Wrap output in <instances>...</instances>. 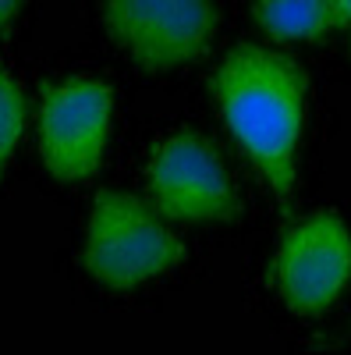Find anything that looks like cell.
Here are the masks:
<instances>
[{
  "label": "cell",
  "instance_id": "1",
  "mask_svg": "<svg viewBox=\"0 0 351 355\" xmlns=\"http://www.w3.org/2000/svg\"><path fill=\"white\" fill-rule=\"evenodd\" d=\"M210 85L231 135L270 182L280 206H287L295 196V157L305 128V68L277 50L245 43L224 57Z\"/></svg>",
  "mask_w": 351,
  "mask_h": 355
},
{
  "label": "cell",
  "instance_id": "2",
  "mask_svg": "<svg viewBox=\"0 0 351 355\" xmlns=\"http://www.w3.org/2000/svg\"><path fill=\"white\" fill-rule=\"evenodd\" d=\"M185 259V242L174 234L156 206L138 196L103 189L93 202L82 263L89 277L128 291L150 284Z\"/></svg>",
  "mask_w": 351,
  "mask_h": 355
},
{
  "label": "cell",
  "instance_id": "3",
  "mask_svg": "<svg viewBox=\"0 0 351 355\" xmlns=\"http://www.w3.org/2000/svg\"><path fill=\"white\" fill-rule=\"evenodd\" d=\"M145 182L163 217L188 224H227L238 217V199L217 150L195 132L160 139L145 164Z\"/></svg>",
  "mask_w": 351,
  "mask_h": 355
},
{
  "label": "cell",
  "instance_id": "4",
  "mask_svg": "<svg viewBox=\"0 0 351 355\" xmlns=\"http://www.w3.org/2000/svg\"><path fill=\"white\" fill-rule=\"evenodd\" d=\"M107 33L142 68L167 71L188 64L217 33L213 0H103Z\"/></svg>",
  "mask_w": 351,
  "mask_h": 355
},
{
  "label": "cell",
  "instance_id": "5",
  "mask_svg": "<svg viewBox=\"0 0 351 355\" xmlns=\"http://www.w3.org/2000/svg\"><path fill=\"white\" fill-rule=\"evenodd\" d=\"M110 85L100 78H68L43 85L39 150L57 182H82L100 171L110 135Z\"/></svg>",
  "mask_w": 351,
  "mask_h": 355
},
{
  "label": "cell",
  "instance_id": "6",
  "mask_svg": "<svg viewBox=\"0 0 351 355\" xmlns=\"http://www.w3.org/2000/svg\"><path fill=\"white\" fill-rule=\"evenodd\" d=\"M351 281V231L337 214H312L287 231L273 259V284L291 313L330 309Z\"/></svg>",
  "mask_w": 351,
  "mask_h": 355
},
{
  "label": "cell",
  "instance_id": "7",
  "mask_svg": "<svg viewBox=\"0 0 351 355\" xmlns=\"http://www.w3.org/2000/svg\"><path fill=\"white\" fill-rule=\"evenodd\" d=\"M252 15L273 40H319L337 28L334 0H252Z\"/></svg>",
  "mask_w": 351,
  "mask_h": 355
},
{
  "label": "cell",
  "instance_id": "8",
  "mask_svg": "<svg viewBox=\"0 0 351 355\" xmlns=\"http://www.w3.org/2000/svg\"><path fill=\"white\" fill-rule=\"evenodd\" d=\"M21 132H25V93H21V82L0 64V174H4L8 160L15 157Z\"/></svg>",
  "mask_w": 351,
  "mask_h": 355
},
{
  "label": "cell",
  "instance_id": "9",
  "mask_svg": "<svg viewBox=\"0 0 351 355\" xmlns=\"http://www.w3.org/2000/svg\"><path fill=\"white\" fill-rule=\"evenodd\" d=\"M18 8H21V0H0V33H4V28L15 21Z\"/></svg>",
  "mask_w": 351,
  "mask_h": 355
},
{
  "label": "cell",
  "instance_id": "10",
  "mask_svg": "<svg viewBox=\"0 0 351 355\" xmlns=\"http://www.w3.org/2000/svg\"><path fill=\"white\" fill-rule=\"evenodd\" d=\"M334 15L337 25H351V0H334Z\"/></svg>",
  "mask_w": 351,
  "mask_h": 355
}]
</instances>
